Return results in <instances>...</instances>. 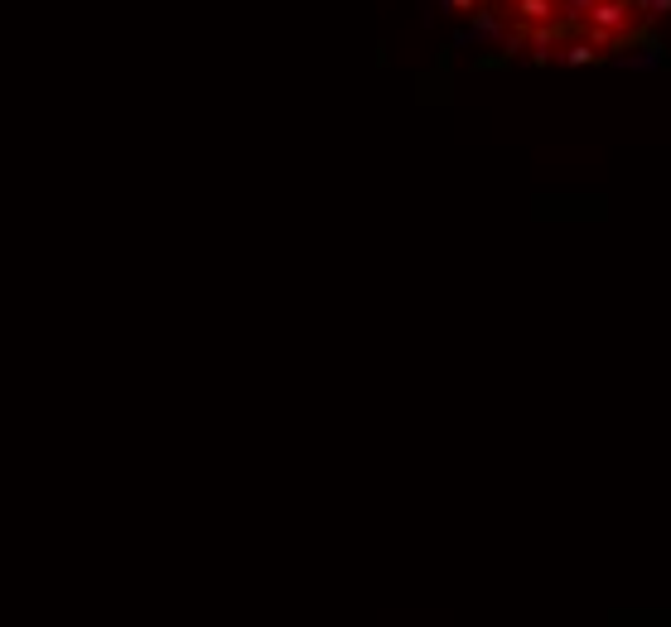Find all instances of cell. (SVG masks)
I'll use <instances>...</instances> for the list:
<instances>
[{
    "label": "cell",
    "instance_id": "6da1fadb",
    "mask_svg": "<svg viewBox=\"0 0 671 627\" xmlns=\"http://www.w3.org/2000/svg\"><path fill=\"white\" fill-rule=\"evenodd\" d=\"M585 25L604 29V34H614V39H628V34L638 29V10H633L628 0H594V10L585 15Z\"/></svg>",
    "mask_w": 671,
    "mask_h": 627
},
{
    "label": "cell",
    "instance_id": "7a4b0ae2",
    "mask_svg": "<svg viewBox=\"0 0 671 627\" xmlns=\"http://www.w3.org/2000/svg\"><path fill=\"white\" fill-rule=\"evenodd\" d=\"M512 5V15H517V25L522 29H536V25H556L560 10L551 0H507Z\"/></svg>",
    "mask_w": 671,
    "mask_h": 627
},
{
    "label": "cell",
    "instance_id": "3957f363",
    "mask_svg": "<svg viewBox=\"0 0 671 627\" xmlns=\"http://www.w3.org/2000/svg\"><path fill=\"white\" fill-rule=\"evenodd\" d=\"M560 58H565V63H570V68H585V63H594V49H589V44H565V49H560Z\"/></svg>",
    "mask_w": 671,
    "mask_h": 627
},
{
    "label": "cell",
    "instance_id": "277c9868",
    "mask_svg": "<svg viewBox=\"0 0 671 627\" xmlns=\"http://www.w3.org/2000/svg\"><path fill=\"white\" fill-rule=\"evenodd\" d=\"M628 5L643 10V15H652V20H657V15H671V0H628Z\"/></svg>",
    "mask_w": 671,
    "mask_h": 627
},
{
    "label": "cell",
    "instance_id": "5b68a950",
    "mask_svg": "<svg viewBox=\"0 0 671 627\" xmlns=\"http://www.w3.org/2000/svg\"><path fill=\"white\" fill-rule=\"evenodd\" d=\"M445 10H459V15H469V10H478L474 0H445Z\"/></svg>",
    "mask_w": 671,
    "mask_h": 627
},
{
    "label": "cell",
    "instance_id": "8992f818",
    "mask_svg": "<svg viewBox=\"0 0 671 627\" xmlns=\"http://www.w3.org/2000/svg\"><path fill=\"white\" fill-rule=\"evenodd\" d=\"M551 5H556V10H560V5H565V0H551Z\"/></svg>",
    "mask_w": 671,
    "mask_h": 627
}]
</instances>
